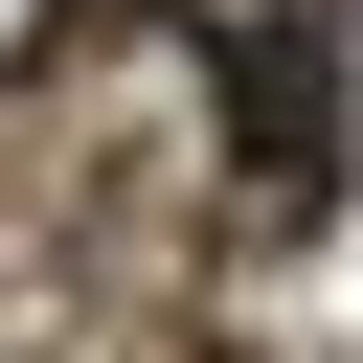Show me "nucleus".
<instances>
[{
    "label": "nucleus",
    "mask_w": 363,
    "mask_h": 363,
    "mask_svg": "<svg viewBox=\"0 0 363 363\" xmlns=\"http://www.w3.org/2000/svg\"><path fill=\"white\" fill-rule=\"evenodd\" d=\"M227 136H250L272 204H318V159H340V23H318V0L227 23Z\"/></svg>",
    "instance_id": "1"
}]
</instances>
